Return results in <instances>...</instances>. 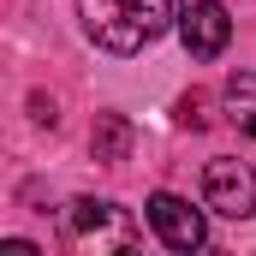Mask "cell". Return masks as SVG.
I'll return each instance as SVG.
<instances>
[{
	"label": "cell",
	"mask_w": 256,
	"mask_h": 256,
	"mask_svg": "<svg viewBox=\"0 0 256 256\" xmlns=\"http://www.w3.org/2000/svg\"><path fill=\"white\" fill-rule=\"evenodd\" d=\"M66 232H72V244L78 250H137L143 244V226L131 220V208L120 202H102V196H78L72 208H66Z\"/></svg>",
	"instance_id": "cell-2"
},
{
	"label": "cell",
	"mask_w": 256,
	"mask_h": 256,
	"mask_svg": "<svg viewBox=\"0 0 256 256\" xmlns=\"http://www.w3.org/2000/svg\"><path fill=\"white\" fill-rule=\"evenodd\" d=\"M179 18L173 0H78V24L108 54H143Z\"/></svg>",
	"instance_id": "cell-1"
},
{
	"label": "cell",
	"mask_w": 256,
	"mask_h": 256,
	"mask_svg": "<svg viewBox=\"0 0 256 256\" xmlns=\"http://www.w3.org/2000/svg\"><path fill=\"white\" fill-rule=\"evenodd\" d=\"M226 108H232V126L256 137V72H232L226 78Z\"/></svg>",
	"instance_id": "cell-7"
},
{
	"label": "cell",
	"mask_w": 256,
	"mask_h": 256,
	"mask_svg": "<svg viewBox=\"0 0 256 256\" xmlns=\"http://www.w3.org/2000/svg\"><path fill=\"white\" fill-rule=\"evenodd\" d=\"M143 214H149V232H155L167 250H202V244H208V220L196 214L185 196H173V191H155L143 202Z\"/></svg>",
	"instance_id": "cell-5"
},
{
	"label": "cell",
	"mask_w": 256,
	"mask_h": 256,
	"mask_svg": "<svg viewBox=\"0 0 256 256\" xmlns=\"http://www.w3.org/2000/svg\"><path fill=\"white\" fill-rule=\"evenodd\" d=\"M0 256H36V244H24V238H6V244H0Z\"/></svg>",
	"instance_id": "cell-9"
},
{
	"label": "cell",
	"mask_w": 256,
	"mask_h": 256,
	"mask_svg": "<svg viewBox=\"0 0 256 256\" xmlns=\"http://www.w3.org/2000/svg\"><path fill=\"white\" fill-rule=\"evenodd\" d=\"M202 196H208L214 214L250 220L256 214V173L244 167V161H232V155H214V161L202 167Z\"/></svg>",
	"instance_id": "cell-3"
},
{
	"label": "cell",
	"mask_w": 256,
	"mask_h": 256,
	"mask_svg": "<svg viewBox=\"0 0 256 256\" xmlns=\"http://www.w3.org/2000/svg\"><path fill=\"white\" fill-rule=\"evenodd\" d=\"M173 30H179V42H185L191 60H214V54H226V42H232V18H226L220 0H179Z\"/></svg>",
	"instance_id": "cell-4"
},
{
	"label": "cell",
	"mask_w": 256,
	"mask_h": 256,
	"mask_svg": "<svg viewBox=\"0 0 256 256\" xmlns=\"http://www.w3.org/2000/svg\"><path fill=\"white\" fill-rule=\"evenodd\" d=\"M179 126H191V131H202V126H208V102H202L196 90L179 102Z\"/></svg>",
	"instance_id": "cell-8"
},
{
	"label": "cell",
	"mask_w": 256,
	"mask_h": 256,
	"mask_svg": "<svg viewBox=\"0 0 256 256\" xmlns=\"http://www.w3.org/2000/svg\"><path fill=\"white\" fill-rule=\"evenodd\" d=\"M131 143H137V131H131V120H120V114H96V131H90V155L96 161H126Z\"/></svg>",
	"instance_id": "cell-6"
}]
</instances>
